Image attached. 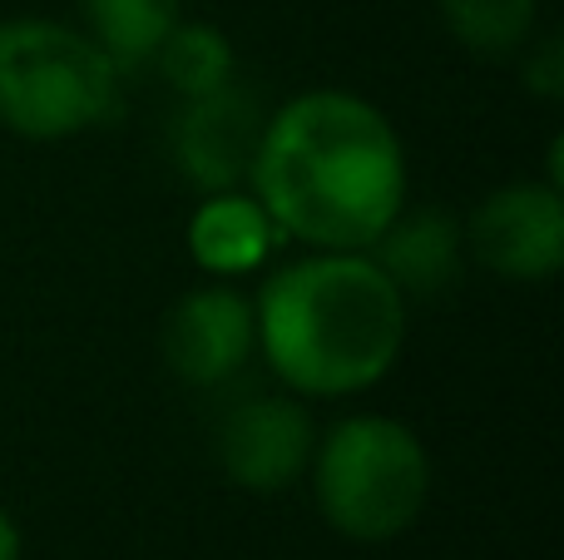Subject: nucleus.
<instances>
[{
    "label": "nucleus",
    "instance_id": "obj_6",
    "mask_svg": "<svg viewBox=\"0 0 564 560\" xmlns=\"http://www.w3.org/2000/svg\"><path fill=\"white\" fill-rule=\"evenodd\" d=\"M317 422L292 392L238 397L214 427V456L238 492L278 496L307 476Z\"/></svg>",
    "mask_w": 564,
    "mask_h": 560
},
{
    "label": "nucleus",
    "instance_id": "obj_8",
    "mask_svg": "<svg viewBox=\"0 0 564 560\" xmlns=\"http://www.w3.org/2000/svg\"><path fill=\"white\" fill-rule=\"evenodd\" d=\"M263 119L268 109L238 79L224 89H208V95L178 99L174 119H169V154H174L184 184H194L198 194L248 189Z\"/></svg>",
    "mask_w": 564,
    "mask_h": 560
},
{
    "label": "nucleus",
    "instance_id": "obj_10",
    "mask_svg": "<svg viewBox=\"0 0 564 560\" xmlns=\"http://www.w3.org/2000/svg\"><path fill=\"white\" fill-rule=\"evenodd\" d=\"M273 218L253 198V189H224V194H204L188 218V258L204 268L208 278H248L263 268L273 254Z\"/></svg>",
    "mask_w": 564,
    "mask_h": 560
},
{
    "label": "nucleus",
    "instance_id": "obj_7",
    "mask_svg": "<svg viewBox=\"0 0 564 560\" xmlns=\"http://www.w3.org/2000/svg\"><path fill=\"white\" fill-rule=\"evenodd\" d=\"M159 353L169 373L188 387H224L253 363L258 353V323L253 298L234 288L228 278L198 283L164 313L159 327Z\"/></svg>",
    "mask_w": 564,
    "mask_h": 560
},
{
    "label": "nucleus",
    "instance_id": "obj_13",
    "mask_svg": "<svg viewBox=\"0 0 564 560\" xmlns=\"http://www.w3.org/2000/svg\"><path fill=\"white\" fill-rule=\"evenodd\" d=\"M436 10L456 45L480 60H506L530 45L540 0H436Z\"/></svg>",
    "mask_w": 564,
    "mask_h": 560
},
{
    "label": "nucleus",
    "instance_id": "obj_2",
    "mask_svg": "<svg viewBox=\"0 0 564 560\" xmlns=\"http://www.w3.org/2000/svg\"><path fill=\"white\" fill-rule=\"evenodd\" d=\"M258 353L292 397H357L406 347V298L371 254L292 258L253 293Z\"/></svg>",
    "mask_w": 564,
    "mask_h": 560
},
{
    "label": "nucleus",
    "instance_id": "obj_4",
    "mask_svg": "<svg viewBox=\"0 0 564 560\" xmlns=\"http://www.w3.org/2000/svg\"><path fill=\"white\" fill-rule=\"evenodd\" d=\"M124 69L65 20H0V125L30 144H59L119 115Z\"/></svg>",
    "mask_w": 564,
    "mask_h": 560
},
{
    "label": "nucleus",
    "instance_id": "obj_15",
    "mask_svg": "<svg viewBox=\"0 0 564 560\" xmlns=\"http://www.w3.org/2000/svg\"><path fill=\"white\" fill-rule=\"evenodd\" d=\"M20 551H25V536H20L15 516L0 506V560H20Z\"/></svg>",
    "mask_w": 564,
    "mask_h": 560
},
{
    "label": "nucleus",
    "instance_id": "obj_1",
    "mask_svg": "<svg viewBox=\"0 0 564 560\" xmlns=\"http://www.w3.org/2000/svg\"><path fill=\"white\" fill-rule=\"evenodd\" d=\"M248 189L292 244L367 254L406 204V144L371 99L307 89L263 119Z\"/></svg>",
    "mask_w": 564,
    "mask_h": 560
},
{
    "label": "nucleus",
    "instance_id": "obj_14",
    "mask_svg": "<svg viewBox=\"0 0 564 560\" xmlns=\"http://www.w3.org/2000/svg\"><path fill=\"white\" fill-rule=\"evenodd\" d=\"M520 79H525V89L535 99H545V105H560V99H564V45H560V35H545L540 45L525 50Z\"/></svg>",
    "mask_w": 564,
    "mask_h": 560
},
{
    "label": "nucleus",
    "instance_id": "obj_3",
    "mask_svg": "<svg viewBox=\"0 0 564 560\" xmlns=\"http://www.w3.org/2000/svg\"><path fill=\"white\" fill-rule=\"evenodd\" d=\"M302 482L327 531L351 546H387L421 521L431 502V456L406 422L351 412L317 432Z\"/></svg>",
    "mask_w": 564,
    "mask_h": 560
},
{
    "label": "nucleus",
    "instance_id": "obj_12",
    "mask_svg": "<svg viewBox=\"0 0 564 560\" xmlns=\"http://www.w3.org/2000/svg\"><path fill=\"white\" fill-rule=\"evenodd\" d=\"M149 65L164 69V79L174 85L178 99L208 95V89H224L238 79L234 40H228L218 25H208V20H178V25L164 35V45L154 50Z\"/></svg>",
    "mask_w": 564,
    "mask_h": 560
},
{
    "label": "nucleus",
    "instance_id": "obj_5",
    "mask_svg": "<svg viewBox=\"0 0 564 560\" xmlns=\"http://www.w3.org/2000/svg\"><path fill=\"white\" fill-rule=\"evenodd\" d=\"M460 224L466 258L506 283H550L564 268V189L545 179L490 189Z\"/></svg>",
    "mask_w": 564,
    "mask_h": 560
},
{
    "label": "nucleus",
    "instance_id": "obj_11",
    "mask_svg": "<svg viewBox=\"0 0 564 560\" xmlns=\"http://www.w3.org/2000/svg\"><path fill=\"white\" fill-rule=\"evenodd\" d=\"M75 6L85 15V35L129 75L154 60L164 35L178 25L184 0H75Z\"/></svg>",
    "mask_w": 564,
    "mask_h": 560
},
{
    "label": "nucleus",
    "instance_id": "obj_9",
    "mask_svg": "<svg viewBox=\"0 0 564 560\" xmlns=\"http://www.w3.org/2000/svg\"><path fill=\"white\" fill-rule=\"evenodd\" d=\"M371 263L391 278L401 298H441L460 283L466 273V224L436 204L406 208L381 228V238L367 248Z\"/></svg>",
    "mask_w": 564,
    "mask_h": 560
}]
</instances>
